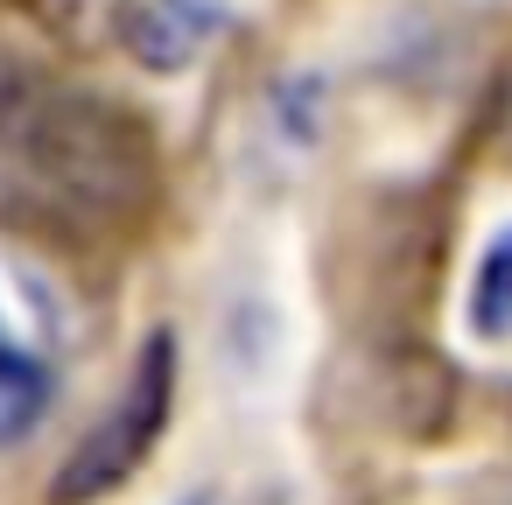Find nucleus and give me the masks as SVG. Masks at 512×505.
Segmentation results:
<instances>
[{"label": "nucleus", "instance_id": "nucleus-5", "mask_svg": "<svg viewBox=\"0 0 512 505\" xmlns=\"http://www.w3.org/2000/svg\"><path fill=\"white\" fill-rule=\"evenodd\" d=\"M43 400H50V372L0 330V442H15L36 414H43Z\"/></svg>", "mask_w": 512, "mask_h": 505}, {"label": "nucleus", "instance_id": "nucleus-7", "mask_svg": "<svg viewBox=\"0 0 512 505\" xmlns=\"http://www.w3.org/2000/svg\"><path fill=\"white\" fill-rule=\"evenodd\" d=\"M190 505H197V498H190Z\"/></svg>", "mask_w": 512, "mask_h": 505}, {"label": "nucleus", "instance_id": "nucleus-6", "mask_svg": "<svg viewBox=\"0 0 512 505\" xmlns=\"http://www.w3.org/2000/svg\"><path fill=\"white\" fill-rule=\"evenodd\" d=\"M470 323H477L484 337H505V330H512V232H505V239L484 253V267H477Z\"/></svg>", "mask_w": 512, "mask_h": 505}, {"label": "nucleus", "instance_id": "nucleus-4", "mask_svg": "<svg viewBox=\"0 0 512 505\" xmlns=\"http://www.w3.org/2000/svg\"><path fill=\"white\" fill-rule=\"evenodd\" d=\"M15 8H22L57 50L92 57V50H106V43L127 29V15L141 8V0H15Z\"/></svg>", "mask_w": 512, "mask_h": 505}, {"label": "nucleus", "instance_id": "nucleus-3", "mask_svg": "<svg viewBox=\"0 0 512 505\" xmlns=\"http://www.w3.org/2000/svg\"><path fill=\"white\" fill-rule=\"evenodd\" d=\"M218 0H141L127 15V43L148 71H183L197 64V50L218 36Z\"/></svg>", "mask_w": 512, "mask_h": 505}, {"label": "nucleus", "instance_id": "nucleus-2", "mask_svg": "<svg viewBox=\"0 0 512 505\" xmlns=\"http://www.w3.org/2000/svg\"><path fill=\"white\" fill-rule=\"evenodd\" d=\"M169 407H176V337L155 330L127 372V386L113 393V407L78 435V449L64 456V470L50 477V505H99L113 498L162 442L169 428Z\"/></svg>", "mask_w": 512, "mask_h": 505}, {"label": "nucleus", "instance_id": "nucleus-1", "mask_svg": "<svg viewBox=\"0 0 512 505\" xmlns=\"http://www.w3.org/2000/svg\"><path fill=\"white\" fill-rule=\"evenodd\" d=\"M0 169L43 225L92 246L134 239L162 211L155 127L127 99L57 71L0 78Z\"/></svg>", "mask_w": 512, "mask_h": 505}]
</instances>
